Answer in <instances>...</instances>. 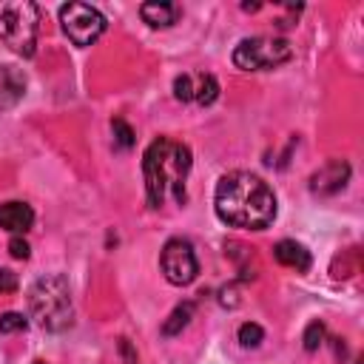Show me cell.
Masks as SVG:
<instances>
[{
  "label": "cell",
  "mask_w": 364,
  "mask_h": 364,
  "mask_svg": "<svg viewBox=\"0 0 364 364\" xmlns=\"http://www.w3.org/2000/svg\"><path fill=\"white\" fill-rule=\"evenodd\" d=\"M213 208L230 228L264 230L276 219V193L262 176L250 171H230L216 182Z\"/></svg>",
  "instance_id": "1"
},
{
  "label": "cell",
  "mask_w": 364,
  "mask_h": 364,
  "mask_svg": "<svg viewBox=\"0 0 364 364\" xmlns=\"http://www.w3.org/2000/svg\"><path fill=\"white\" fill-rule=\"evenodd\" d=\"M191 173V148L171 139L156 136L142 154V179H145V202L151 210L162 208L171 193L179 205H185V182Z\"/></svg>",
  "instance_id": "2"
},
{
  "label": "cell",
  "mask_w": 364,
  "mask_h": 364,
  "mask_svg": "<svg viewBox=\"0 0 364 364\" xmlns=\"http://www.w3.org/2000/svg\"><path fill=\"white\" fill-rule=\"evenodd\" d=\"M28 313L31 318L48 330L63 333L74 324V304H71V287L63 273H46L28 287Z\"/></svg>",
  "instance_id": "3"
},
{
  "label": "cell",
  "mask_w": 364,
  "mask_h": 364,
  "mask_svg": "<svg viewBox=\"0 0 364 364\" xmlns=\"http://www.w3.org/2000/svg\"><path fill=\"white\" fill-rule=\"evenodd\" d=\"M40 34V6L31 0H0V43L17 57H34Z\"/></svg>",
  "instance_id": "4"
},
{
  "label": "cell",
  "mask_w": 364,
  "mask_h": 364,
  "mask_svg": "<svg viewBox=\"0 0 364 364\" xmlns=\"http://www.w3.org/2000/svg\"><path fill=\"white\" fill-rule=\"evenodd\" d=\"M230 60L242 71H270L293 60V46L284 37H245L236 43Z\"/></svg>",
  "instance_id": "5"
},
{
  "label": "cell",
  "mask_w": 364,
  "mask_h": 364,
  "mask_svg": "<svg viewBox=\"0 0 364 364\" xmlns=\"http://www.w3.org/2000/svg\"><path fill=\"white\" fill-rule=\"evenodd\" d=\"M60 28L74 46L85 48V46L97 43L100 34L105 31V17H102V11H97L88 3H65L60 9Z\"/></svg>",
  "instance_id": "6"
},
{
  "label": "cell",
  "mask_w": 364,
  "mask_h": 364,
  "mask_svg": "<svg viewBox=\"0 0 364 364\" xmlns=\"http://www.w3.org/2000/svg\"><path fill=\"white\" fill-rule=\"evenodd\" d=\"M159 267H162V276L176 284V287H185L196 279L199 273V262H196V253H193V245L182 236H173L162 245L159 250Z\"/></svg>",
  "instance_id": "7"
},
{
  "label": "cell",
  "mask_w": 364,
  "mask_h": 364,
  "mask_svg": "<svg viewBox=\"0 0 364 364\" xmlns=\"http://www.w3.org/2000/svg\"><path fill=\"white\" fill-rule=\"evenodd\" d=\"M350 182V165L344 159H330L310 176V193L316 196H336Z\"/></svg>",
  "instance_id": "8"
},
{
  "label": "cell",
  "mask_w": 364,
  "mask_h": 364,
  "mask_svg": "<svg viewBox=\"0 0 364 364\" xmlns=\"http://www.w3.org/2000/svg\"><path fill=\"white\" fill-rule=\"evenodd\" d=\"M273 259H276L282 267H290V270H296V273H307L310 264H313L310 250H307L301 242H296V239H282V242H276V245H273Z\"/></svg>",
  "instance_id": "9"
},
{
  "label": "cell",
  "mask_w": 364,
  "mask_h": 364,
  "mask_svg": "<svg viewBox=\"0 0 364 364\" xmlns=\"http://www.w3.org/2000/svg\"><path fill=\"white\" fill-rule=\"evenodd\" d=\"M34 225V210L28 202H20V199H11V202H3L0 205V228L20 236L26 230H31Z\"/></svg>",
  "instance_id": "10"
},
{
  "label": "cell",
  "mask_w": 364,
  "mask_h": 364,
  "mask_svg": "<svg viewBox=\"0 0 364 364\" xmlns=\"http://www.w3.org/2000/svg\"><path fill=\"white\" fill-rule=\"evenodd\" d=\"M23 94H26V77L14 65L0 63V111L14 108L23 100Z\"/></svg>",
  "instance_id": "11"
},
{
  "label": "cell",
  "mask_w": 364,
  "mask_h": 364,
  "mask_svg": "<svg viewBox=\"0 0 364 364\" xmlns=\"http://www.w3.org/2000/svg\"><path fill=\"white\" fill-rule=\"evenodd\" d=\"M182 14V9L176 3H142L139 6V17L151 26V28H168L176 23V17Z\"/></svg>",
  "instance_id": "12"
},
{
  "label": "cell",
  "mask_w": 364,
  "mask_h": 364,
  "mask_svg": "<svg viewBox=\"0 0 364 364\" xmlns=\"http://www.w3.org/2000/svg\"><path fill=\"white\" fill-rule=\"evenodd\" d=\"M193 310H196V304L193 301H182V304H176L173 310H171V316L165 318V324H162V336L165 338H171V336H179L188 324H191V318H193Z\"/></svg>",
  "instance_id": "13"
},
{
  "label": "cell",
  "mask_w": 364,
  "mask_h": 364,
  "mask_svg": "<svg viewBox=\"0 0 364 364\" xmlns=\"http://www.w3.org/2000/svg\"><path fill=\"white\" fill-rule=\"evenodd\" d=\"M219 97V82L213 74H199L196 77V85H193V100L199 105H210L213 100Z\"/></svg>",
  "instance_id": "14"
},
{
  "label": "cell",
  "mask_w": 364,
  "mask_h": 364,
  "mask_svg": "<svg viewBox=\"0 0 364 364\" xmlns=\"http://www.w3.org/2000/svg\"><path fill=\"white\" fill-rule=\"evenodd\" d=\"M236 338H239V344H242L245 350H253V347H259V344L264 341V330H262L256 321H245V324H239Z\"/></svg>",
  "instance_id": "15"
},
{
  "label": "cell",
  "mask_w": 364,
  "mask_h": 364,
  "mask_svg": "<svg viewBox=\"0 0 364 364\" xmlns=\"http://www.w3.org/2000/svg\"><path fill=\"white\" fill-rule=\"evenodd\" d=\"M324 336H327V330H324V321L313 318V321L304 327V336H301V341H304V350H307V353H316V350L324 344Z\"/></svg>",
  "instance_id": "16"
},
{
  "label": "cell",
  "mask_w": 364,
  "mask_h": 364,
  "mask_svg": "<svg viewBox=\"0 0 364 364\" xmlns=\"http://www.w3.org/2000/svg\"><path fill=\"white\" fill-rule=\"evenodd\" d=\"M111 131H114V145H119L122 151H128V148H134V128L122 119V117H114L111 119Z\"/></svg>",
  "instance_id": "17"
},
{
  "label": "cell",
  "mask_w": 364,
  "mask_h": 364,
  "mask_svg": "<svg viewBox=\"0 0 364 364\" xmlns=\"http://www.w3.org/2000/svg\"><path fill=\"white\" fill-rule=\"evenodd\" d=\"M173 97L179 102H191L193 100V77L191 74H179L173 80Z\"/></svg>",
  "instance_id": "18"
},
{
  "label": "cell",
  "mask_w": 364,
  "mask_h": 364,
  "mask_svg": "<svg viewBox=\"0 0 364 364\" xmlns=\"http://www.w3.org/2000/svg\"><path fill=\"white\" fill-rule=\"evenodd\" d=\"M26 327H28V321L23 313H3L0 316V333H20Z\"/></svg>",
  "instance_id": "19"
},
{
  "label": "cell",
  "mask_w": 364,
  "mask_h": 364,
  "mask_svg": "<svg viewBox=\"0 0 364 364\" xmlns=\"http://www.w3.org/2000/svg\"><path fill=\"white\" fill-rule=\"evenodd\" d=\"M9 253H11L14 259H28V256H31V245H28L23 236H11V242H9Z\"/></svg>",
  "instance_id": "20"
},
{
  "label": "cell",
  "mask_w": 364,
  "mask_h": 364,
  "mask_svg": "<svg viewBox=\"0 0 364 364\" xmlns=\"http://www.w3.org/2000/svg\"><path fill=\"white\" fill-rule=\"evenodd\" d=\"M17 290V276L9 267H0V293H14Z\"/></svg>",
  "instance_id": "21"
},
{
  "label": "cell",
  "mask_w": 364,
  "mask_h": 364,
  "mask_svg": "<svg viewBox=\"0 0 364 364\" xmlns=\"http://www.w3.org/2000/svg\"><path fill=\"white\" fill-rule=\"evenodd\" d=\"M242 9H245V11H259V3H245Z\"/></svg>",
  "instance_id": "22"
},
{
  "label": "cell",
  "mask_w": 364,
  "mask_h": 364,
  "mask_svg": "<svg viewBox=\"0 0 364 364\" xmlns=\"http://www.w3.org/2000/svg\"><path fill=\"white\" fill-rule=\"evenodd\" d=\"M34 364H43V361H34Z\"/></svg>",
  "instance_id": "23"
}]
</instances>
